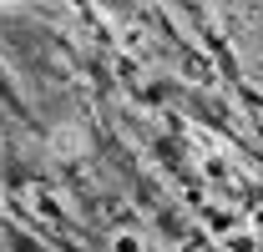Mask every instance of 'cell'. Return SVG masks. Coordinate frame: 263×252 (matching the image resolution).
Returning <instances> with one entry per match:
<instances>
[{
  "label": "cell",
  "instance_id": "6da1fadb",
  "mask_svg": "<svg viewBox=\"0 0 263 252\" xmlns=\"http://www.w3.org/2000/svg\"><path fill=\"white\" fill-rule=\"evenodd\" d=\"M111 252H147V247H142L137 232H117V237H111Z\"/></svg>",
  "mask_w": 263,
  "mask_h": 252
}]
</instances>
